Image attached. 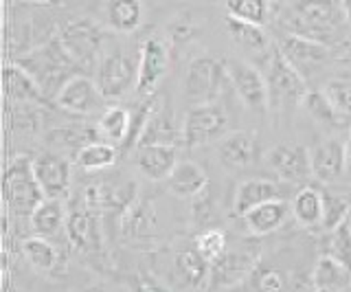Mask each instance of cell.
<instances>
[{
  "label": "cell",
  "mask_w": 351,
  "mask_h": 292,
  "mask_svg": "<svg viewBox=\"0 0 351 292\" xmlns=\"http://www.w3.org/2000/svg\"><path fill=\"white\" fill-rule=\"evenodd\" d=\"M285 34H296L336 49L347 42V0H296L283 20Z\"/></svg>",
  "instance_id": "cell-1"
},
{
  "label": "cell",
  "mask_w": 351,
  "mask_h": 292,
  "mask_svg": "<svg viewBox=\"0 0 351 292\" xmlns=\"http://www.w3.org/2000/svg\"><path fill=\"white\" fill-rule=\"evenodd\" d=\"M5 200L11 213L31 215L38 204L47 198L33 171V160L29 156H16L5 169Z\"/></svg>",
  "instance_id": "cell-2"
},
{
  "label": "cell",
  "mask_w": 351,
  "mask_h": 292,
  "mask_svg": "<svg viewBox=\"0 0 351 292\" xmlns=\"http://www.w3.org/2000/svg\"><path fill=\"white\" fill-rule=\"evenodd\" d=\"M18 64L25 66L33 77H36V82L42 86L44 93H53V97L73 77L69 73L75 66V62L66 56V51L62 49L60 40L27 53Z\"/></svg>",
  "instance_id": "cell-3"
},
{
  "label": "cell",
  "mask_w": 351,
  "mask_h": 292,
  "mask_svg": "<svg viewBox=\"0 0 351 292\" xmlns=\"http://www.w3.org/2000/svg\"><path fill=\"white\" fill-rule=\"evenodd\" d=\"M224 80H228L226 62L217 58H195L184 73V97L191 106L213 104Z\"/></svg>",
  "instance_id": "cell-4"
},
{
  "label": "cell",
  "mask_w": 351,
  "mask_h": 292,
  "mask_svg": "<svg viewBox=\"0 0 351 292\" xmlns=\"http://www.w3.org/2000/svg\"><path fill=\"white\" fill-rule=\"evenodd\" d=\"M228 114L219 104L191 106L182 121V143L186 147H200L226 134Z\"/></svg>",
  "instance_id": "cell-5"
},
{
  "label": "cell",
  "mask_w": 351,
  "mask_h": 292,
  "mask_svg": "<svg viewBox=\"0 0 351 292\" xmlns=\"http://www.w3.org/2000/svg\"><path fill=\"white\" fill-rule=\"evenodd\" d=\"M60 45L66 51L75 66H93V64L101 62V49H104V34L95 23L86 18L71 20L69 25L62 29Z\"/></svg>",
  "instance_id": "cell-6"
},
{
  "label": "cell",
  "mask_w": 351,
  "mask_h": 292,
  "mask_svg": "<svg viewBox=\"0 0 351 292\" xmlns=\"http://www.w3.org/2000/svg\"><path fill=\"white\" fill-rule=\"evenodd\" d=\"M266 80H268L270 104H283V106L303 104L307 95L305 77L283 58V53L279 49H274L268 56Z\"/></svg>",
  "instance_id": "cell-7"
},
{
  "label": "cell",
  "mask_w": 351,
  "mask_h": 292,
  "mask_svg": "<svg viewBox=\"0 0 351 292\" xmlns=\"http://www.w3.org/2000/svg\"><path fill=\"white\" fill-rule=\"evenodd\" d=\"M138 64L134 58L121 51L106 53L101 62L97 64V86L106 99H121L130 88H136Z\"/></svg>",
  "instance_id": "cell-8"
},
{
  "label": "cell",
  "mask_w": 351,
  "mask_h": 292,
  "mask_svg": "<svg viewBox=\"0 0 351 292\" xmlns=\"http://www.w3.org/2000/svg\"><path fill=\"white\" fill-rule=\"evenodd\" d=\"M53 99H55V106L62 108V110L73 112V114H84V117L104 112L101 108L106 104V97L99 90L97 82L86 77V75H73Z\"/></svg>",
  "instance_id": "cell-9"
},
{
  "label": "cell",
  "mask_w": 351,
  "mask_h": 292,
  "mask_svg": "<svg viewBox=\"0 0 351 292\" xmlns=\"http://www.w3.org/2000/svg\"><path fill=\"white\" fill-rule=\"evenodd\" d=\"M228 82L233 86L235 95L250 110H263L270 104L268 95V80L248 62L228 60L226 62Z\"/></svg>",
  "instance_id": "cell-10"
},
{
  "label": "cell",
  "mask_w": 351,
  "mask_h": 292,
  "mask_svg": "<svg viewBox=\"0 0 351 292\" xmlns=\"http://www.w3.org/2000/svg\"><path fill=\"white\" fill-rule=\"evenodd\" d=\"M277 49L303 77L316 73L318 69H323L325 64L332 60V49L329 47L321 45V42H316V40L296 36V34H283Z\"/></svg>",
  "instance_id": "cell-11"
},
{
  "label": "cell",
  "mask_w": 351,
  "mask_h": 292,
  "mask_svg": "<svg viewBox=\"0 0 351 292\" xmlns=\"http://www.w3.org/2000/svg\"><path fill=\"white\" fill-rule=\"evenodd\" d=\"M169 69V53L160 38H147L141 49L138 60V80H136V95L141 99L156 95L158 84L162 82L165 73Z\"/></svg>",
  "instance_id": "cell-12"
},
{
  "label": "cell",
  "mask_w": 351,
  "mask_h": 292,
  "mask_svg": "<svg viewBox=\"0 0 351 292\" xmlns=\"http://www.w3.org/2000/svg\"><path fill=\"white\" fill-rule=\"evenodd\" d=\"M33 171L47 198H64L71 191V165L60 154L44 152L33 158Z\"/></svg>",
  "instance_id": "cell-13"
},
{
  "label": "cell",
  "mask_w": 351,
  "mask_h": 292,
  "mask_svg": "<svg viewBox=\"0 0 351 292\" xmlns=\"http://www.w3.org/2000/svg\"><path fill=\"white\" fill-rule=\"evenodd\" d=\"M272 171L285 182H301L312 174V158L303 145L281 143L268 152Z\"/></svg>",
  "instance_id": "cell-14"
},
{
  "label": "cell",
  "mask_w": 351,
  "mask_h": 292,
  "mask_svg": "<svg viewBox=\"0 0 351 292\" xmlns=\"http://www.w3.org/2000/svg\"><path fill=\"white\" fill-rule=\"evenodd\" d=\"M259 143L252 132L233 130L217 141V158L226 169H246L257 160Z\"/></svg>",
  "instance_id": "cell-15"
},
{
  "label": "cell",
  "mask_w": 351,
  "mask_h": 292,
  "mask_svg": "<svg viewBox=\"0 0 351 292\" xmlns=\"http://www.w3.org/2000/svg\"><path fill=\"white\" fill-rule=\"evenodd\" d=\"M66 233H69L71 244L82 253H99L104 246L95 209H90L88 204L86 207H77L69 213V218H66Z\"/></svg>",
  "instance_id": "cell-16"
},
{
  "label": "cell",
  "mask_w": 351,
  "mask_h": 292,
  "mask_svg": "<svg viewBox=\"0 0 351 292\" xmlns=\"http://www.w3.org/2000/svg\"><path fill=\"white\" fill-rule=\"evenodd\" d=\"M136 167L149 180H167L178 165V147L169 143H141L136 145Z\"/></svg>",
  "instance_id": "cell-17"
},
{
  "label": "cell",
  "mask_w": 351,
  "mask_h": 292,
  "mask_svg": "<svg viewBox=\"0 0 351 292\" xmlns=\"http://www.w3.org/2000/svg\"><path fill=\"white\" fill-rule=\"evenodd\" d=\"M312 176H316L321 182H334L345 171V165L349 160L347 143L340 138H325L318 143L312 152Z\"/></svg>",
  "instance_id": "cell-18"
},
{
  "label": "cell",
  "mask_w": 351,
  "mask_h": 292,
  "mask_svg": "<svg viewBox=\"0 0 351 292\" xmlns=\"http://www.w3.org/2000/svg\"><path fill=\"white\" fill-rule=\"evenodd\" d=\"M5 95L18 104H42L44 90L36 82V77L20 64H7L3 69Z\"/></svg>",
  "instance_id": "cell-19"
},
{
  "label": "cell",
  "mask_w": 351,
  "mask_h": 292,
  "mask_svg": "<svg viewBox=\"0 0 351 292\" xmlns=\"http://www.w3.org/2000/svg\"><path fill=\"white\" fill-rule=\"evenodd\" d=\"M178 141H182V125H178V121L173 119L171 108L165 104V99L160 97L158 106L154 108V112L149 117V121L143 130V136L138 141L141 143H169L176 145Z\"/></svg>",
  "instance_id": "cell-20"
},
{
  "label": "cell",
  "mask_w": 351,
  "mask_h": 292,
  "mask_svg": "<svg viewBox=\"0 0 351 292\" xmlns=\"http://www.w3.org/2000/svg\"><path fill=\"white\" fill-rule=\"evenodd\" d=\"M281 198V191L279 187L274 185L272 180L266 178H248L244 182H239L237 189H235V198H233V211L237 218H244V215L259 207L263 202H270V200H277Z\"/></svg>",
  "instance_id": "cell-21"
},
{
  "label": "cell",
  "mask_w": 351,
  "mask_h": 292,
  "mask_svg": "<svg viewBox=\"0 0 351 292\" xmlns=\"http://www.w3.org/2000/svg\"><path fill=\"white\" fill-rule=\"evenodd\" d=\"M288 202L277 198V200H270V202H263L259 207L250 209L244 218V226L246 231H250L252 235H268L272 231H277L279 226L285 222L288 218Z\"/></svg>",
  "instance_id": "cell-22"
},
{
  "label": "cell",
  "mask_w": 351,
  "mask_h": 292,
  "mask_svg": "<svg viewBox=\"0 0 351 292\" xmlns=\"http://www.w3.org/2000/svg\"><path fill=\"white\" fill-rule=\"evenodd\" d=\"M206 174L200 165L193 160H178L167 178V187L178 198H195L206 189Z\"/></svg>",
  "instance_id": "cell-23"
},
{
  "label": "cell",
  "mask_w": 351,
  "mask_h": 292,
  "mask_svg": "<svg viewBox=\"0 0 351 292\" xmlns=\"http://www.w3.org/2000/svg\"><path fill=\"white\" fill-rule=\"evenodd\" d=\"M312 284L314 292H345L351 286V270L336 257L325 253L316 262Z\"/></svg>",
  "instance_id": "cell-24"
},
{
  "label": "cell",
  "mask_w": 351,
  "mask_h": 292,
  "mask_svg": "<svg viewBox=\"0 0 351 292\" xmlns=\"http://www.w3.org/2000/svg\"><path fill=\"white\" fill-rule=\"evenodd\" d=\"M176 275H178L189 288L200 290L213 279V268H211V262H206L200 255V251L193 246V248H182V251L176 255Z\"/></svg>",
  "instance_id": "cell-25"
},
{
  "label": "cell",
  "mask_w": 351,
  "mask_h": 292,
  "mask_svg": "<svg viewBox=\"0 0 351 292\" xmlns=\"http://www.w3.org/2000/svg\"><path fill=\"white\" fill-rule=\"evenodd\" d=\"M226 31L230 40H233L244 53H248V56H263V53L270 51V38L261 25L244 23V20H235L228 16Z\"/></svg>",
  "instance_id": "cell-26"
},
{
  "label": "cell",
  "mask_w": 351,
  "mask_h": 292,
  "mask_svg": "<svg viewBox=\"0 0 351 292\" xmlns=\"http://www.w3.org/2000/svg\"><path fill=\"white\" fill-rule=\"evenodd\" d=\"M145 7L141 0H106V20L119 34H132L143 25Z\"/></svg>",
  "instance_id": "cell-27"
},
{
  "label": "cell",
  "mask_w": 351,
  "mask_h": 292,
  "mask_svg": "<svg viewBox=\"0 0 351 292\" xmlns=\"http://www.w3.org/2000/svg\"><path fill=\"white\" fill-rule=\"evenodd\" d=\"M132 127V110L123 106H110L99 114L97 132L101 141H108L112 145H125Z\"/></svg>",
  "instance_id": "cell-28"
},
{
  "label": "cell",
  "mask_w": 351,
  "mask_h": 292,
  "mask_svg": "<svg viewBox=\"0 0 351 292\" xmlns=\"http://www.w3.org/2000/svg\"><path fill=\"white\" fill-rule=\"evenodd\" d=\"M154 226H156V215L147 200H132L123 209V220H121V231L130 240H141L147 237Z\"/></svg>",
  "instance_id": "cell-29"
},
{
  "label": "cell",
  "mask_w": 351,
  "mask_h": 292,
  "mask_svg": "<svg viewBox=\"0 0 351 292\" xmlns=\"http://www.w3.org/2000/svg\"><path fill=\"white\" fill-rule=\"evenodd\" d=\"M29 218H31V226H33V231H36V235H42V237L58 235L62 231V226L66 224L64 202L60 198H44Z\"/></svg>",
  "instance_id": "cell-30"
},
{
  "label": "cell",
  "mask_w": 351,
  "mask_h": 292,
  "mask_svg": "<svg viewBox=\"0 0 351 292\" xmlns=\"http://www.w3.org/2000/svg\"><path fill=\"white\" fill-rule=\"evenodd\" d=\"M292 215L305 229L318 226L323 220V191L316 187H303L292 200Z\"/></svg>",
  "instance_id": "cell-31"
},
{
  "label": "cell",
  "mask_w": 351,
  "mask_h": 292,
  "mask_svg": "<svg viewBox=\"0 0 351 292\" xmlns=\"http://www.w3.org/2000/svg\"><path fill=\"white\" fill-rule=\"evenodd\" d=\"M117 145L108 143V141H93V143L84 145L80 152L75 154V163L84 171H101L117 163Z\"/></svg>",
  "instance_id": "cell-32"
},
{
  "label": "cell",
  "mask_w": 351,
  "mask_h": 292,
  "mask_svg": "<svg viewBox=\"0 0 351 292\" xmlns=\"http://www.w3.org/2000/svg\"><path fill=\"white\" fill-rule=\"evenodd\" d=\"M22 253H25L27 262L38 268V270H44V273H51L58 266V259H60V253L58 248H55L47 237L42 235H36V237H27L25 242H22Z\"/></svg>",
  "instance_id": "cell-33"
},
{
  "label": "cell",
  "mask_w": 351,
  "mask_h": 292,
  "mask_svg": "<svg viewBox=\"0 0 351 292\" xmlns=\"http://www.w3.org/2000/svg\"><path fill=\"white\" fill-rule=\"evenodd\" d=\"M226 14L252 25H266L270 20V0H224Z\"/></svg>",
  "instance_id": "cell-34"
},
{
  "label": "cell",
  "mask_w": 351,
  "mask_h": 292,
  "mask_svg": "<svg viewBox=\"0 0 351 292\" xmlns=\"http://www.w3.org/2000/svg\"><path fill=\"white\" fill-rule=\"evenodd\" d=\"M285 288H288V275L277 266H255L248 273L250 292H285Z\"/></svg>",
  "instance_id": "cell-35"
},
{
  "label": "cell",
  "mask_w": 351,
  "mask_h": 292,
  "mask_svg": "<svg viewBox=\"0 0 351 292\" xmlns=\"http://www.w3.org/2000/svg\"><path fill=\"white\" fill-rule=\"evenodd\" d=\"M303 108H305L307 114H310L316 123L334 127V125H340V123L345 121V117L332 106V101L327 99L323 90L321 93H318V90H307L305 99H303Z\"/></svg>",
  "instance_id": "cell-36"
},
{
  "label": "cell",
  "mask_w": 351,
  "mask_h": 292,
  "mask_svg": "<svg viewBox=\"0 0 351 292\" xmlns=\"http://www.w3.org/2000/svg\"><path fill=\"white\" fill-rule=\"evenodd\" d=\"M49 141L55 145L58 143V147H64V149H80L88 143H93V141H99V132H97V127H80V125H69V127H60V130H55V132L49 134ZM75 152V154H77Z\"/></svg>",
  "instance_id": "cell-37"
},
{
  "label": "cell",
  "mask_w": 351,
  "mask_h": 292,
  "mask_svg": "<svg viewBox=\"0 0 351 292\" xmlns=\"http://www.w3.org/2000/svg\"><path fill=\"white\" fill-rule=\"evenodd\" d=\"M195 248L206 262L217 264L228 253V237L222 229H206L195 237Z\"/></svg>",
  "instance_id": "cell-38"
},
{
  "label": "cell",
  "mask_w": 351,
  "mask_h": 292,
  "mask_svg": "<svg viewBox=\"0 0 351 292\" xmlns=\"http://www.w3.org/2000/svg\"><path fill=\"white\" fill-rule=\"evenodd\" d=\"M349 202L343 196H336V193H327L323 191V220L321 226L325 231H334L336 226L343 224L349 218Z\"/></svg>",
  "instance_id": "cell-39"
},
{
  "label": "cell",
  "mask_w": 351,
  "mask_h": 292,
  "mask_svg": "<svg viewBox=\"0 0 351 292\" xmlns=\"http://www.w3.org/2000/svg\"><path fill=\"white\" fill-rule=\"evenodd\" d=\"M323 93L345 119L351 117V77H332L323 86Z\"/></svg>",
  "instance_id": "cell-40"
},
{
  "label": "cell",
  "mask_w": 351,
  "mask_h": 292,
  "mask_svg": "<svg viewBox=\"0 0 351 292\" xmlns=\"http://www.w3.org/2000/svg\"><path fill=\"white\" fill-rule=\"evenodd\" d=\"M327 253L336 257L338 262H343L351 270V226H349V220L336 226L334 231H329Z\"/></svg>",
  "instance_id": "cell-41"
},
{
  "label": "cell",
  "mask_w": 351,
  "mask_h": 292,
  "mask_svg": "<svg viewBox=\"0 0 351 292\" xmlns=\"http://www.w3.org/2000/svg\"><path fill=\"white\" fill-rule=\"evenodd\" d=\"M132 292H169L165 286H160L158 281H152V279H138L134 281V286H132Z\"/></svg>",
  "instance_id": "cell-42"
},
{
  "label": "cell",
  "mask_w": 351,
  "mask_h": 292,
  "mask_svg": "<svg viewBox=\"0 0 351 292\" xmlns=\"http://www.w3.org/2000/svg\"><path fill=\"white\" fill-rule=\"evenodd\" d=\"M29 3H36V5H60V0H29Z\"/></svg>",
  "instance_id": "cell-43"
},
{
  "label": "cell",
  "mask_w": 351,
  "mask_h": 292,
  "mask_svg": "<svg viewBox=\"0 0 351 292\" xmlns=\"http://www.w3.org/2000/svg\"><path fill=\"white\" fill-rule=\"evenodd\" d=\"M347 154H349V160H351V136H349V141H347Z\"/></svg>",
  "instance_id": "cell-44"
},
{
  "label": "cell",
  "mask_w": 351,
  "mask_h": 292,
  "mask_svg": "<svg viewBox=\"0 0 351 292\" xmlns=\"http://www.w3.org/2000/svg\"><path fill=\"white\" fill-rule=\"evenodd\" d=\"M347 220H349V226H351V211H349V218Z\"/></svg>",
  "instance_id": "cell-45"
},
{
  "label": "cell",
  "mask_w": 351,
  "mask_h": 292,
  "mask_svg": "<svg viewBox=\"0 0 351 292\" xmlns=\"http://www.w3.org/2000/svg\"><path fill=\"white\" fill-rule=\"evenodd\" d=\"M347 292H351V286H349V288H347Z\"/></svg>",
  "instance_id": "cell-46"
},
{
  "label": "cell",
  "mask_w": 351,
  "mask_h": 292,
  "mask_svg": "<svg viewBox=\"0 0 351 292\" xmlns=\"http://www.w3.org/2000/svg\"><path fill=\"white\" fill-rule=\"evenodd\" d=\"M90 292H97V290H90Z\"/></svg>",
  "instance_id": "cell-47"
}]
</instances>
